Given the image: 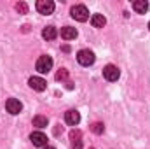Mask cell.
<instances>
[{"label":"cell","instance_id":"9c48e42d","mask_svg":"<svg viewBox=\"0 0 150 149\" xmlns=\"http://www.w3.org/2000/svg\"><path fill=\"white\" fill-rule=\"evenodd\" d=\"M65 121H67V125H70V126H77V125L80 123V114L77 111H67L65 112Z\"/></svg>","mask_w":150,"mask_h":149},{"label":"cell","instance_id":"ac0fdd59","mask_svg":"<svg viewBox=\"0 0 150 149\" xmlns=\"http://www.w3.org/2000/svg\"><path fill=\"white\" fill-rule=\"evenodd\" d=\"M65 79H68V70L59 69V72L56 74V81H65Z\"/></svg>","mask_w":150,"mask_h":149},{"label":"cell","instance_id":"7a4b0ae2","mask_svg":"<svg viewBox=\"0 0 150 149\" xmlns=\"http://www.w3.org/2000/svg\"><path fill=\"white\" fill-rule=\"evenodd\" d=\"M70 14H72V18H74V19L80 21V23H84V21H87V19H89V11H87V7H86V5H82V4L74 5V7H72V11H70Z\"/></svg>","mask_w":150,"mask_h":149},{"label":"cell","instance_id":"5b68a950","mask_svg":"<svg viewBox=\"0 0 150 149\" xmlns=\"http://www.w3.org/2000/svg\"><path fill=\"white\" fill-rule=\"evenodd\" d=\"M30 140H32V144L37 146V148H45V146H47V135H45L44 132H33V133L30 135Z\"/></svg>","mask_w":150,"mask_h":149},{"label":"cell","instance_id":"8fae6325","mask_svg":"<svg viewBox=\"0 0 150 149\" xmlns=\"http://www.w3.org/2000/svg\"><path fill=\"white\" fill-rule=\"evenodd\" d=\"M91 25H93L94 28H103V27L107 25V19H105L103 14H93V18H91Z\"/></svg>","mask_w":150,"mask_h":149},{"label":"cell","instance_id":"9a60e30c","mask_svg":"<svg viewBox=\"0 0 150 149\" xmlns=\"http://www.w3.org/2000/svg\"><path fill=\"white\" fill-rule=\"evenodd\" d=\"M33 126H37V128H45V126H47V117L42 116V114L35 116V117H33Z\"/></svg>","mask_w":150,"mask_h":149},{"label":"cell","instance_id":"2e32d148","mask_svg":"<svg viewBox=\"0 0 150 149\" xmlns=\"http://www.w3.org/2000/svg\"><path fill=\"white\" fill-rule=\"evenodd\" d=\"M91 130H93L96 135H101V133L105 132V126H103V123H93V125H91Z\"/></svg>","mask_w":150,"mask_h":149},{"label":"cell","instance_id":"ba28073f","mask_svg":"<svg viewBox=\"0 0 150 149\" xmlns=\"http://www.w3.org/2000/svg\"><path fill=\"white\" fill-rule=\"evenodd\" d=\"M5 109H7V112H11V114H19L21 109H23V104L18 98H9L5 102Z\"/></svg>","mask_w":150,"mask_h":149},{"label":"cell","instance_id":"ffe728a7","mask_svg":"<svg viewBox=\"0 0 150 149\" xmlns=\"http://www.w3.org/2000/svg\"><path fill=\"white\" fill-rule=\"evenodd\" d=\"M149 30H150V23H149Z\"/></svg>","mask_w":150,"mask_h":149},{"label":"cell","instance_id":"6da1fadb","mask_svg":"<svg viewBox=\"0 0 150 149\" xmlns=\"http://www.w3.org/2000/svg\"><path fill=\"white\" fill-rule=\"evenodd\" d=\"M94 60H96V56H94V53L89 51V49H80V51L77 53V62H79L82 67H89V65H93Z\"/></svg>","mask_w":150,"mask_h":149},{"label":"cell","instance_id":"e0dca14e","mask_svg":"<svg viewBox=\"0 0 150 149\" xmlns=\"http://www.w3.org/2000/svg\"><path fill=\"white\" fill-rule=\"evenodd\" d=\"M16 11H18L19 14H26V12H28V5H26L25 2H19V4H16Z\"/></svg>","mask_w":150,"mask_h":149},{"label":"cell","instance_id":"7c38bea8","mask_svg":"<svg viewBox=\"0 0 150 149\" xmlns=\"http://www.w3.org/2000/svg\"><path fill=\"white\" fill-rule=\"evenodd\" d=\"M80 137H82V133H80L79 130H74V132L70 133V139H72V148H74V149H82V140H80Z\"/></svg>","mask_w":150,"mask_h":149},{"label":"cell","instance_id":"d6986e66","mask_svg":"<svg viewBox=\"0 0 150 149\" xmlns=\"http://www.w3.org/2000/svg\"><path fill=\"white\" fill-rule=\"evenodd\" d=\"M44 149H56V148H52V146H45Z\"/></svg>","mask_w":150,"mask_h":149},{"label":"cell","instance_id":"52a82bcc","mask_svg":"<svg viewBox=\"0 0 150 149\" xmlns=\"http://www.w3.org/2000/svg\"><path fill=\"white\" fill-rule=\"evenodd\" d=\"M28 84H30V88H32V90H35V91H44V90L47 88V82H45V79L37 77V75L30 77V79H28Z\"/></svg>","mask_w":150,"mask_h":149},{"label":"cell","instance_id":"277c9868","mask_svg":"<svg viewBox=\"0 0 150 149\" xmlns=\"http://www.w3.org/2000/svg\"><path fill=\"white\" fill-rule=\"evenodd\" d=\"M35 7H37V11L40 14H45V16H47V14H52V12H54V7H56V5H54L52 0H38Z\"/></svg>","mask_w":150,"mask_h":149},{"label":"cell","instance_id":"4fadbf2b","mask_svg":"<svg viewBox=\"0 0 150 149\" xmlns=\"http://www.w3.org/2000/svg\"><path fill=\"white\" fill-rule=\"evenodd\" d=\"M61 37L65 39V40H74L77 37V30L72 28V27H63L61 28Z\"/></svg>","mask_w":150,"mask_h":149},{"label":"cell","instance_id":"30bf717a","mask_svg":"<svg viewBox=\"0 0 150 149\" xmlns=\"http://www.w3.org/2000/svg\"><path fill=\"white\" fill-rule=\"evenodd\" d=\"M133 9H134V12H138V14H145V12L149 11V2H145V0H136V2H133Z\"/></svg>","mask_w":150,"mask_h":149},{"label":"cell","instance_id":"8992f818","mask_svg":"<svg viewBox=\"0 0 150 149\" xmlns=\"http://www.w3.org/2000/svg\"><path fill=\"white\" fill-rule=\"evenodd\" d=\"M119 75H120V70H119L115 65H107V67L103 69V77H105L107 81H110V82L117 81Z\"/></svg>","mask_w":150,"mask_h":149},{"label":"cell","instance_id":"5bb4252c","mask_svg":"<svg viewBox=\"0 0 150 149\" xmlns=\"http://www.w3.org/2000/svg\"><path fill=\"white\" fill-rule=\"evenodd\" d=\"M42 37L45 39V40H54V39L58 37V30L54 27H45L42 30Z\"/></svg>","mask_w":150,"mask_h":149},{"label":"cell","instance_id":"3957f363","mask_svg":"<svg viewBox=\"0 0 150 149\" xmlns=\"http://www.w3.org/2000/svg\"><path fill=\"white\" fill-rule=\"evenodd\" d=\"M35 69H37V72H40V74H47V72L52 69V58H51V56H47V54L40 56V58L37 60Z\"/></svg>","mask_w":150,"mask_h":149}]
</instances>
